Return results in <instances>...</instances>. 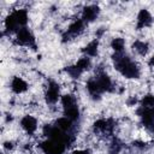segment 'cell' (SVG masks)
<instances>
[{"mask_svg":"<svg viewBox=\"0 0 154 154\" xmlns=\"http://www.w3.org/2000/svg\"><path fill=\"white\" fill-rule=\"evenodd\" d=\"M10 88H11L12 93H14L17 95H20V94H24L29 89V84L23 77L14 76V77H12V79L10 82Z\"/></svg>","mask_w":154,"mask_h":154,"instance_id":"9","label":"cell"},{"mask_svg":"<svg viewBox=\"0 0 154 154\" xmlns=\"http://www.w3.org/2000/svg\"><path fill=\"white\" fill-rule=\"evenodd\" d=\"M75 66H76V67H77V69L83 73V72L88 71V70L91 67V60H90V58H88V57L83 55V57H81V58L76 61Z\"/></svg>","mask_w":154,"mask_h":154,"instance_id":"19","label":"cell"},{"mask_svg":"<svg viewBox=\"0 0 154 154\" xmlns=\"http://www.w3.org/2000/svg\"><path fill=\"white\" fill-rule=\"evenodd\" d=\"M122 149V143L118 141V140H114L112 143H111V153L112 154H118Z\"/></svg>","mask_w":154,"mask_h":154,"instance_id":"23","label":"cell"},{"mask_svg":"<svg viewBox=\"0 0 154 154\" xmlns=\"http://www.w3.org/2000/svg\"><path fill=\"white\" fill-rule=\"evenodd\" d=\"M16 41L17 43L22 45V46H35V37L34 34L31 32V30L28 26L20 28L17 32H16Z\"/></svg>","mask_w":154,"mask_h":154,"instance_id":"4","label":"cell"},{"mask_svg":"<svg viewBox=\"0 0 154 154\" xmlns=\"http://www.w3.org/2000/svg\"><path fill=\"white\" fill-rule=\"evenodd\" d=\"M85 89H87V91L89 93V95L94 100H96V99L100 100L101 94H102V90H101V88H100V85H99V83H97V81H96L95 77H93V78H90V79L87 81Z\"/></svg>","mask_w":154,"mask_h":154,"instance_id":"12","label":"cell"},{"mask_svg":"<svg viewBox=\"0 0 154 154\" xmlns=\"http://www.w3.org/2000/svg\"><path fill=\"white\" fill-rule=\"evenodd\" d=\"M60 99V85L55 81L51 79L45 91V101L47 105H55Z\"/></svg>","mask_w":154,"mask_h":154,"instance_id":"3","label":"cell"},{"mask_svg":"<svg viewBox=\"0 0 154 154\" xmlns=\"http://www.w3.org/2000/svg\"><path fill=\"white\" fill-rule=\"evenodd\" d=\"M19 125L23 129V131L28 135H34L38 129V122L31 114H25L24 117H22Z\"/></svg>","mask_w":154,"mask_h":154,"instance_id":"5","label":"cell"},{"mask_svg":"<svg viewBox=\"0 0 154 154\" xmlns=\"http://www.w3.org/2000/svg\"><path fill=\"white\" fill-rule=\"evenodd\" d=\"M111 48L113 49L114 53H123L125 49V40L123 37H113L111 43H109Z\"/></svg>","mask_w":154,"mask_h":154,"instance_id":"18","label":"cell"},{"mask_svg":"<svg viewBox=\"0 0 154 154\" xmlns=\"http://www.w3.org/2000/svg\"><path fill=\"white\" fill-rule=\"evenodd\" d=\"M65 71H66V73L71 77V78H73V79H76V78H79L81 77V75H82V72L75 66V65H71V66H67L66 69H65Z\"/></svg>","mask_w":154,"mask_h":154,"instance_id":"22","label":"cell"},{"mask_svg":"<svg viewBox=\"0 0 154 154\" xmlns=\"http://www.w3.org/2000/svg\"><path fill=\"white\" fill-rule=\"evenodd\" d=\"M60 102H61L63 109L77 105V100H76V96H75L73 94H64V95H61Z\"/></svg>","mask_w":154,"mask_h":154,"instance_id":"20","label":"cell"},{"mask_svg":"<svg viewBox=\"0 0 154 154\" xmlns=\"http://www.w3.org/2000/svg\"><path fill=\"white\" fill-rule=\"evenodd\" d=\"M54 125H55L58 129H60L61 131L66 132V134H72V131H73V129H75V123H73L72 120H70L69 118H66V117H60V118H58V119L54 122Z\"/></svg>","mask_w":154,"mask_h":154,"instance_id":"14","label":"cell"},{"mask_svg":"<svg viewBox=\"0 0 154 154\" xmlns=\"http://www.w3.org/2000/svg\"><path fill=\"white\" fill-rule=\"evenodd\" d=\"M2 147H4L5 150L10 152V150H12V149L14 148V143H13L12 141H5V142L2 143Z\"/></svg>","mask_w":154,"mask_h":154,"instance_id":"24","label":"cell"},{"mask_svg":"<svg viewBox=\"0 0 154 154\" xmlns=\"http://www.w3.org/2000/svg\"><path fill=\"white\" fill-rule=\"evenodd\" d=\"M140 106L142 108H154V95L146 94L140 100Z\"/></svg>","mask_w":154,"mask_h":154,"instance_id":"21","label":"cell"},{"mask_svg":"<svg viewBox=\"0 0 154 154\" xmlns=\"http://www.w3.org/2000/svg\"><path fill=\"white\" fill-rule=\"evenodd\" d=\"M137 102H140V101L137 100V97H136V96H132V97L128 101V105H129V106H135Z\"/></svg>","mask_w":154,"mask_h":154,"instance_id":"27","label":"cell"},{"mask_svg":"<svg viewBox=\"0 0 154 154\" xmlns=\"http://www.w3.org/2000/svg\"><path fill=\"white\" fill-rule=\"evenodd\" d=\"M153 23V16L147 8H141L136 17V28L137 29H144L150 26Z\"/></svg>","mask_w":154,"mask_h":154,"instance_id":"7","label":"cell"},{"mask_svg":"<svg viewBox=\"0 0 154 154\" xmlns=\"http://www.w3.org/2000/svg\"><path fill=\"white\" fill-rule=\"evenodd\" d=\"M148 65H149L150 67H154V54L149 58V60H148Z\"/></svg>","mask_w":154,"mask_h":154,"instance_id":"28","label":"cell"},{"mask_svg":"<svg viewBox=\"0 0 154 154\" xmlns=\"http://www.w3.org/2000/svg\"><path fill=\"white\" fill-rule=\"evenodd\" d=\"M11 14L13 16V18L16 19L19 29L26 26L28 22H29V13L25 8H16L11 12Z\"/></svg>","mask_w":154,"mask_h":154,"instance_id":"13","label":"cell"},{"mask_svg":"<svg viewBox=\"0 0 154 154\" xmlns=\"http://www.w3.org/2000/svg\"><path fill=\"white\" fill-rule=\"evenodd\" d=\"M64 111V117L69 118L70 120H72L73 123L78 122L81 119V111H79V107L78 105H75V106H71L69 108H65L63 109Z\"/></svg>","mask_w":154,"mask_h":154,"instance_id":"17","label":"cell"},{"mask_svg":"<svg viewBox=\"0 0 154 154\" xmlns=\"http://www.w3.org/2000/svg\"><path fill=\"white\" fill-rule=\"evenodd\" d=\"M66 144L59 141H54L51 138H47L42 142H40L38 148L43 154H64L66 150Z\"/></svg>","mask_w":154,"mask_h":154,"instance_id":"2","label":"cell"},{"mask_svg":"<svg viewBox=\"0 0 154 154\" xmlns=\"http://www.w3.org/2000/svg\"><path fill=\"white\" fill-rule=\"evenodd\" d=\"M149 43L147 41H142V40H136L134 43H132V49L135 53H137L138 55H147V53L149 52Z\"/></svg>","mask_w":154,"mask_h":154,"instance_id":"16","label":"cell"},{"mask_svg":"<svg viewBox=\"0 0 154 154\" xmlns=\"http://www.w3.org/2000/svg\"><path fill=\"white\" fill-rule=\"evenodd\" d=\"M70 154H91L90 149H75Z\"/></svg>","mask_w":154,"mask_h":154,"instance_id":"26","label":"cell"},{"mask_svg":"<svg viewBox=\"0 0 154 154\" xmlns=\"http://www.w3.org/2000/svg\"><path fill=\"white\" fill-rule=\"evenodd\" d=\"M149 129H150V131H152V134L154 135V123H153V125H152V126H150Z\"/></svg>","mask_w":154,"mask_h":154,"instance_id":"29","label":"cell"},{"mask_svg":"<svg viewBox=\"0 0 154 154\" xmlns=\"http://www.w3.org/2000/svg\"><path fill=\"white\" fill-rule=\"evenodd\" d=\"M114 128V122L112 119H106V118H100L93 123V130L94 132L99 134H106V132H112Z\"/></svg>","mask_w":154,"mask_h":154,"instance_id":"8","label":"cell"},{"mask_svg":"<svg viewBox=\"0 0 154 154\" xmlns=\"http://www.w3.org/2000/svg\"><path fill=\"white\" fill-rule=\"evenodd\" d=\"M82 52H83V54H84L85 57H88V58H94V57H96L97 53H99V40H97V38H94V40H91L90 42H88V43L83 47Z\"/></svg>","mask_w":154,"mask_h":154,"instance_id":"15","label":"cell"},{"mask_svg":"<svg viewBox=\"0 0 154 154\" xmlns=\"http://www.w3.org/2000/svg\"><path fill=\"white\" fill-rule=\"evenodd\" d=\"M95 78H96V81H97V83H99L102 93H105V91L106 93H111V91L114 90L116 87L113 84V81H112V78L106 72H99L95 76Z\"/></svg>","mask_w":154,"mask_h":154,"instance_id":"11","label":"cell"},{"mask_svg":"<svg viewBox=\"0 0 154 154\" xmlns=\"http://www.w3.org/2000/svg\"><path fill=\"white\" fill-rule=\"evenodd\" d=\"M134 147H135V148H138V149H141V150H143V149L147 148L146 143L142 142V141H135V142H134Z\"/></svg>","mask_w":154,"mask_h":154,"instance_id":"25","label":"cell"},{"mask_svg":"<svg viewBox=\"0 0 154 154\" xmlns=\"http://www.w3.org/2000/svg\"><path fill=\"white\" fill-rule=\"evenodd\" d=\"M100 14V7L95 4H90L87 5L82 8V20L88 24V23H93Z\"/></svg>","mask_w":154,"mask_h":154,"instance_id":"6","label":"cell"},{"mask_svg":"<svg viewBox=\"0 0 154 154\" xmlns=\"http://www.w3.org/2000/svg\"><path fill=\"white\" fill-rule=\"evenodd\" d=\"M116 70L125 78L129 79H137L141 76V67L140 65L132 60L128 54L123 53H114L112 55Z\"/></svg>","mask_w":154,"mask_h":154,"instance_id":"1","label":"cell"},{"mask_svg":"<svg viewBox=\"0 0 154 154\" xmlns=\"http://www.w3.org/2000/svg\"><path fill=\"white\" fill-rule=\"evenodd\" d=\"M85 29V23L82 20V18H77V19H73L69 26H67V30H66V36L67 37H76V36H79Z\"/></svg>","mask_w":154,"mask_h":154,"instance_id":"10","label":"cell"}]
</instances>
